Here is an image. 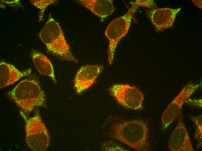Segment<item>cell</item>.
Listing matches in <instances>:
<instances>
[{
	"label": "cell",
	"mask_w": 202,
	"mask_h": 151,
	"mask_svg": "<svg viewBox=\"0 0 202 151\" xmlns=\"http://www.w3.org/2000/svg\"><path fill=\"white\" fill-rule=\"evenodd\" d=\"M200 86L199 84L189 82L168 105L161 118V125L163 131L179 116L184 103Z\"/></svg>",
	"instance_id": "obj_7"
},
{
	"label": "cell",
	"mask_w": 202,
	"mask_h": 151,
	"mask_svg": "<svg viewBox=\"0 0 202 151\" xmlns=\"http://www.w3.org/2000/svg\"><path fill=\"white\" fill-rule=\"evenodd\" d=\"M116 102L124 107L135 110L143 108L144 94L135 86L128 84H116L109 89Z\"/></svg>",
	"instance_id": "obj_6"
},
{
	"label": "cell",
	"mask_w": 202,
	"mask_h": 151,
	"mask_svg": "<svg viewBox=\"0 0 202 151\" xmlns=\"http://www.w3.org/2000/svg\"><path fill=\"white\" fill-rule=\"evenodd\" d=\"M102 128L108 137L119 141L138 151L151 150L147 124L140 120H127L109 116Z\"/></svg>",
	"instance_id": "obj_1"
},
{
	"label": "cell",
	"mask_w": 202,
	"mask_h": 151,
	"mask_svg": "<svg viewBox=\"0 0 202 151\" xmlns=\"http://www.w3.org/2000/svg\"><path fill=\"white\" fill-rule=\"evenodd\" d=\"M189 117L195 126L194 138L198 142L197 147V149H198L201 147L202 143V115L198 116H189Z\"/></svg>",
	"instance_id": "obj_15"
},
{
	"label": "cell",
	"mask_w": 202,
	"mask_h": 151,
	"mask_svg": "<svg viewBox=\"0 0 202 151\" xmlns=\"http://www.w3.org/2000/svg\"><path fill=\"white\" fill-rule=\"evenodd\" d=\"M77 2L99 17L102 21L111 15L114 10L113 0H80Z\"/></svg>",
	"instance_id": "obj_12"
},
{
	"label": "cell",
	"mask_w": 202,
	"mask_h": 151,
	"mask_svg": "<svg viewBox=\"0 0 202 151\" xmlns=\"http://www.w3.org/2000/svg\"><path fill=\"white\" fill-rule=\"evenodd\" d=\"M130 3L132 5L150 8L152 9H154L157 7L154 1L152 0H137L134 2H131Z\"/></svg>",
	"instance_id": "obj_17"
},
{
	"label": "cell",
	"mask_w": 202,
	"mask_h": 151,
	"mask_svg": "<svg viewBox=\"0 0 202 151\" xmlns=\"http://www.w3.org/2000/svg\"><path fill=\"white\" fill-rule=\"evenodd\" d=\"M181 8H154L146 11V14L157 31H163L173 26Z\"/></svg>",
	"instance_id": "obj_9"
},
{
	"label": "cell",
	"mask_w": 202,
	"mask_h": 151,
	"mask_svg": "<svg viewBox=\"0 0 202 151\" xmlns=\"http://www.w3.org/2000/svg\"><path fill=\"white\" fill-rule=\"evenodd\" d=\"M178 124L170 135L168 148L170 151H194L191 140L184 125L181 112Z\"/></svg>",
	"instance_id": "obj_10"
},
{
	"label": "cell",
	"mask_w": 202,
	"mask_h": 151,
	"mask_svg": "<svg viewBox=\"0 0 202 151\" xmlns=\"http://www.w3.org/2000/svg\"><path fill=\"white\" fill-rule=\"evenodd\" d=\"M30 56L34 64L39 73L50 77L55 84L57 81L54 68L50 60L44 54L38 51L31 50Z\"/></svg>",
	"instance_id": "obj_13"
},
{
	"label": "cell",
	"mask_w": 202,
	"mask_h": 151,
	"mask_svg": "<svg viewBox=\"0 0 202 151\" xmlns=\"http://www.w3.org/2000/svg\"><path fill=\"white\" fill-rule=\"evenodd\" d=\"M5 95L28 117L36 108H47L46 95L40 85L39 77L35 74L20 81Z\"/></svg>",
	"instance_id": "obj_2"
},
{
	"label": "cell",
	"mask_w": 202,
	"mask_h": 151,
	"mask_svg": "<svg viewBox=\"0 0 202 151\" xmlns=\"http://www.w3.org/2000/svg\"><path fill=\"white\" fill-rule=\"evenodd\" d=\"M100 147L103 151L126 150L115 142L111 140L102 142L100 144Z\"/></svg>",
	"instance_id": "obj_16"
},
{
	"label": "cell",
	"mask_w": 202,
	"mask_h": 151,
	"mask_svg": "<svg viewBox=\"0 0 202 151\" xmlns=\"http://www.w3.org/2000/svg\"><path fill=\"white\" fill-rule=\"evenodd\" d=\"M1 2L7 5L12 7H20L23 8V6L21 5L19 0H1Z\"/></svg>",
	"instance_id": "obj_18"
},
{
	"label": "cell",
	"mask_w": 202,
	"mask_h": 151,
	"mask_svg": "<svg viewBox=\"0 0 202 151\" xmlns=\"http://www.w3.org/2000/svg\"><path fill=\"white\" fill-rule=\"evenodd\" d=\"M20 113L25 121L26 140L28 147L34 151L46 150L49 143V134L39 111L30 118L21 111Z\"/></svg>",
	"instance_id": "obj_4"
},
{
	"label": "cell",
	"mask_w": 202,
	"mask_h": 151,
	"mask_svg": "<svg viewBox=\"0 0 202 151\" xmlns=\"http://www.w3.org/2000/svg\"><path fill=\"white\" fill-rule=\"evenodd\" d=\"M185 102H187L189 105L191 106L202 108V99H197L192 100L189 98L187 99Z\"/></svg>",
	"instance_id": "obj_19"
},
{
	"label": "cell",
	"mask_w": 202,
	"mask_h": 151,
	"mask_svg": "<svg viewBox=\"0 0 202 151\" xmlns=\"http://www.w3.org/2000/svg\"><path fill=\"white\" fill-rule=\"evenodd\" d=\"M30 68L21 71L13 65L3 61L0 62V88L10 85L21 78L29 75Z\"/></svg>",
	"instance_id": "obj_11"
},
{
	"label": "cell",
	"mask_w": 202,
	"mask_h": 151,
	"mask_svg": "<svg viewBox=\"0 0 202 151\" xmlns=\"http://www.w3.org/2000/svg\"><path fill=\"white\" fill-rule=\"evenodd\" d=\"M138 8V6L132 5L126 14L113 20L107 27L105 34L109 41L107 54L109 65L113 62L118 42L128 33L132 19Z\"/></svg>",
	"instance_id": "obj_5"
},
{
	"label": "cell",
	"mask_w": 202,
	"mask_h": 151,
	"mask_svg": "<svg viewBox=\"0 0 202 151\" xmlns=\"http://www.w3.org/2000/svg\"><path fill=\"white\" fill-rule=\"evenodd\" d=\"M29 1L31 3L39 10V21L44 20L45 10L47 6L51 5L57 4L59 2L58 1L55 0H30Z\"/></svg>",
	"instance_id": "obj_14"
},
{
	"label": "cell",
	"mask_w": 202,
	"mask_h": 151,
	"mask_svg": "<svg viewBox=\"0 0 202 151\" xmlns=\"http://www.w3.org/2000/svg\"><path fill=\"white\" fill-rule=\"evenodd\" d=\"M104 68L100 65H86L78 70L73 80V87L77 94L87 90L95 82Z\"/></svg>",
	"instance_id": "obj_8"
},
{
	"label": "cell",
	"mask_w": 202,
	"mask_h": 151,
	"mask_svg": "<svg viewBox=\"0 0 202 151\" xmlns=\"http://www.w3.org/2000/svg\"><path fill=\"white\" fill-rule=\"evenodd\" d=\"M38 35L45 45L48 53L61 61L78 62L72 53L60 26L50 13Z\"/></svg>",
	"instance_id": "obj_3"
},
{
	"label": "cell",
	"mask_w": 202,
	"mask_h": 151,
	"mask_svg": "<svg viewBox=\"0 0 202 151\" xmlns=\"http://www.w3.org/2000/svg\"><path fill=\"white\" fill-rule=\"evenodd\" d=\"M194 2L195 3V4H196V5L197 6H198L199 7H200V8H202L201 7V6H202V1L201 0H193Z\"/></svg>",
	"instance_id": "obj_20"
}]
</instances>
